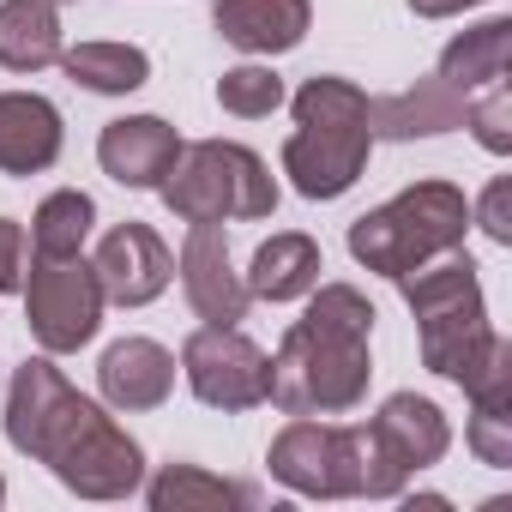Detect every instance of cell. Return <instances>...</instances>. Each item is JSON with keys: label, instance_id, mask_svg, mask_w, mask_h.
Instances as JSON below:
<instances>
[{"label": "cell", "instance_id": "cell-1", "mask_svg": "<svg viewBox=\"0 0 512 512\" xmlns=\"http://www.w3.org/2000/svg\"><path fill=\"white\" fill-rule=\"evenodd\" d=\"M7 440H13V452L49 464L55 482L73 488L79 500H127L145 482L139 440L103 404H91L85 392H73L67 374L49 356H31L13 374Z\"/></svg>", "mask_w": 512, "mask_h": 512}, {"label": "cell", "instance_id": "cell-2", "mask_svg": "<svg viewBox=\"0 0 512 512\" xmlns=\"http://www.w3.org/2000/svg\"><path fill=\"white\" fill-rule=\"evenodd\" d=\"M374 302L356 284H314L308 314L284 332L272 356V386L266 398L290 416H344L368 398L374 362Z\"/></svg>", "mask_w": 512, "mask_h": 512}, {"label": "cell", "instance_id": "cell-3", "mask_svg": "<svg viewBox=\"0 0 512 512\" xmlns=\"http://www.w3.org/2000/svg\"><path fill=\"white\" fill-rule=\"evenodd\" d=\"M374 151V121H368V91L314 73L296 91V133L284 139V175L302 199H338L362 181Z\"/></svg>", "mask_w": 512, "mask_h": 512}, {"label": "cell", "instance_id": "cell-4", "mask_svg": "<svg viewBox=\"0 0 512 512\" xmlns=\"http://www.w3.org/2000/svg\"><path fill=\"white\" fill-rule=\"evenodd\" d=\"M410 314H416V344H422V368L464 386L488 344H494V326H488V302H482V284H476V266H470V253L452 247L440 253V260L416 266L398 278Z\"/></svg>", "mask_w": 512, "mask_h": 512}, {"label": "cell", "instance_id": "cell-5", "mask_svg": "<svg viewBox=\"0 0 512 512\" xmlns=\"http://www.w3.org/2000/svg\"><path fill=\"white\" fill-rule=\"evenodd\" d=\"M464 229H470V199L452 181H416L398 199H386L350 223V253L368 272L398 284L404 272L464 247Z\"/></svg>", "mask_w": 512, "mask_h": 512}, {"label": "cell", "instance_id": "cell-6", "mask_svg": "<svg viewBox=\"0 0 512 512\" xmlns=\"http://www.w3.org/2000/svg\"><path fill=\"white\" fill-rule=\"evenodd\" d=\"M163 205L181 223H253V217H272L278 211V181L266 169L260 151H247L235 139H199L181 145L175 169L163 175Z\"/></svg>", "mask_w": 512, "mask_h": 512}, {"label": "cell", "instance_id": "cell-7", "mask_svg": "<svg viewBox=\"0 0 512 512\" xmlns=\"http://www.w3.org/2000/svg\"><path fill=\"white\" fill-rule=\"evenodd\" d=\"M452 446V428L440 416L434 398L416 392H392L380 404V416L362 428V494L368 500H398L410 488V476H422L428 464H440Z\"/></svg>", "mask_w": 512, "mask_h": 512}, {"label": "cell", "instance_id": "cell-8", "mask_svg": "<svg viewBox=\"0 0 512 512\" xmlns=\"http://www.w3.org/2000/svg\"><path fill=\"white\" fill-rule=\"evenodd\" d=\"M25 326L49 356H73L103 326V284L79 253H31L25 272Z\"/></svg>", "mask_w": 512, "mask_h": 512}, {"label": "cell", "instance_id": "cell-9", "mask_svg": "<svg viewBox=\"0 0 512 512\" xmlns=\"http://www.w3.org/2000/svg\"><path fill=\"white\" fill-rule=\"evenodd\" d=\"M272 476L290 488V494H308V500H350L362 494V428H338V422H308L296 416L272 452H266Z\"/></svg>", "mask_w": 512, "mask_h": 512}, {"label": "cell", "instance_id": "cell-10", "mask_svg": "<svg viewBox=\"0 0 512 512\" xmlns=\"http://www.w3.org/2000/svg\"><path fill=\"white\" fill-rule=\"evenodd\" d=\"M181 374H187V386H193L199 404L235 416V410L266 404L272 356L253 344L247 332H235V326H199V332L181 344Z\"/></svg>", "mask_w": 512, "mask_h": 512}, {"label": "cell", "instance_id": "cell-11", "mask_svg": "<svg viewBox=\"0 0 512 512\" xmlns=\"http://www.w3.org/2000/svg\"><path fill=\"white\" fill-rule=\"evenodd\" d=\"M91 272L103 284V302H121V308H145L169 290L175 278V253L169 241L151 229V223H115L97 253H91Z\"/></svg>", "mask_w": 512, "mask_h": 512}, {"label": "cell", "instance_id": "cell-12", "mask_svg": "<svg viewBox=\"0 0 512 512\" xmlns=\"http://www.w3.org/2000/svg\"><path fill=\"white\" fill-rule=\"evenodd\" d=\"M181 290H187V308L205 320V326H235L247 320V284L229 260V235L223 223H187V241H181Z\"/></svg>", "mask_w": 512, "mask_h": 512}, {"label": "cell", "instance_id": "cell-13", "mask_svg": "<svg viewBox=\"0 0 512 512\" xmlns=\"http://www.w3.org/2000/svg\"><path fill=\"white\" fill-rule=\"evenodd\" d=\"M175 157H181V133L163 115H121L97 139V163L121 187H163Z\"/></svg>", "mask_w": 512, "mask_h": 512}, {"label": "cell", "instance_id": "cell-14", "mask_svg": "<svg viewBox=\"0 0 512 512\" xmlns=\"http://www.w3.org/2000/svg\"><path fill=\"white\" fill-rule=\"evenodd\" d=\"M464 398H470V452L494 470L512 464V344L494 332L482 368L464 380Z\"/></svg>", "mask_w": 512, "mask_h": 512}, {"label": "cell", "instance_id": "cell-15", "mask_svg": "<svg viewBox=\"0 0 512 512\" xmlns=\"http://www.w3.org/2000/svg\"><path fill=\"white\" fill-rule=\"evenodd\" d=\"M211 25L241 55H290L308 37L314 7L308 0H217Z\"/></svg>", "mask_w": 512, "mask_h": 512}, {"label": "cell", "instance_id": "cell-16", "mask_svg": "<svg viewBox=\"0 0 512 512\" xmlns=\"http://www.w3.org/2000/svg\"><path fill=\"white\" fill-rule=\"evenodd\" d=\"M61 157V109L37 91H0V175H43Z\"/></svg>", "mask_w": 512, "mask_h": 512}, {"label": "cell", "instance_id": "cell-17", "mask_svg": "<svg viewBox=\"0 0 512 512\" xmlns=\"http://www.w3.org/2000/svg\"><path fill=\"white\" fill-rule=\"evenodd\" d=\"M97 386L115 410H157L175 392V356L157 338H115L97 362Z\"/></svg>", "mask_w": 512, "mask_h": 512}, {"label": "cell", "instance_id": "cell-18", "mask_svg": "<svg viewBox=\"0 0 512 512\" xmlns=\"http://www.w3.org/2000/svg\"><path fill=\"white\" fill-rule=\"evenodd\" d=\"M320 272H326L320 241L302 235V229H284V235L253 247V266L241 272V284H247V296H260V302H302L320 284Z\"/></svg>", "mask_w": 512, "mask_h": 512}, {"label": "cell", "instance_id": "cell-19", "mask_svg": "<svg viewBox=\"0 0 512 512\" xmlns=\"http://www.w3.org/2000/svg\"><path fill=\"white\" fill-rule=\"evenodd\" d=\"M368 121H374V139H434V133L464 127V97L434 73V79H416L398 97L368 103Z\"/></svg>", "mask_w": 512, "mask_h": 512}, {"label": "cell", "instance_id": "cell-20", "mask_svg": "<svg viewBox=\"0 0 512 512\" xmlns=\"http://www.w3.org/2000/svg\"><path fill=\"white\" fill-rule=\"evenodd\" d=\"M61 13L55 0H0V67L43 73L61 61Z\"/></svg>", "mask_w": 512, "mask_h": 512}, {"label": "cell", "instance_id": "cell-21", "mask_svg": "<svg viewBox=\"0 0 512 512\" xmlns=\"http://www.w3.org/2000/svg\"><path fill=\"white\" fill-rule=\"evenodd\" d=\"M506 61H512V19H488L440 49V79L458 97H476V91L506 79Z\"/></svg>", "mask_w": 512, "mask_h": 512}, {"label": "cell", "instance_id": "cell-22", "mask_svg": "<svg viewBox=\"0 0 512 512\" xmlns=\"http://www.w3.org/2000/svg\"><path fill=\"white\" fill-rule=\"evenodd\" d=\"M151 512H247V506H260V494H253L247 482H223L199 464H163L145 488Z\"/></svg>", "mask_w": 512, "mask_h": 512}, {"label": "cell", "instance_id": "cell-23", "mask_svg": "<svg viewBox=\"0 0 512 512\" xmlns=\"http://www.w3.org/2000/svg\"><path fill=\"white\" fill-rule=\"evenodd\" d=\"M61 73L79 91L127 97V91H139L151 79V55L133 49V43H79V49H61Z\"/></svg>", "mask_w": 512, "mask_h": 512}, {"label": "cell", "instance_id": "cell-24", "mask_svg": "<svg viewBox=\"0 0 512 512\" xmlns=\"http://www.w3.org/2000/svg\"><path fill=\"white\" fill-rule=\"evenodd\" d=\"M91 223H97L91 193L61 187V193H49V199L37 205V217H31V253H79L85 235H91Z\"/></svg>", "mask_w": 512, "mask_h": 512}, {"label": "cell", "instance_id": "cell-25", "mask_svg": "<svg viewBox=\"0 0 512 512\" xmlns=\"http://www.w3.org/2000/svg\"><path fill=\"white\" fill-rule=\"evenodd\" d=\"M217 103H223V115H241V121H260V115H272L278 103H284V79L272 73V67H229L223 79H217Z\"/></svg>", "mask_w": 512, "mask_h": 512}, {"label": "cell", "instance_id": "cell-26", "mask_svg": "<svg viewBox=\"0 0 512 512\" xmlns=\"http://www.w3.org/2000/svg\"><path fill=\"white\" fill-rule=\"evenodd\" d=\"M464 127L476 133V145H482V151L506 157V151H512V85L500 79V85H488V91L464 97Z\"/></svg>", "mask_w": 512, "mask_h": 512}, {"label": "cell", "instance_id": "cell-27", "mask_svg": "<svg viewBox=\"0 0 512 512\" xmlns=\"http://www.w3.org/2000/svg\"><path fill=\"white\" fill-rule=\"evenodd\" d=\"M470 223H482V235H488L494 247H506V241H512V181H506V175H494V181H488V193L476 199Z\"/></svg>", "mask_w": 512, "mask_h": 512}, {"label": "cell", "instance_id": "cell-28", "mask_svg": "<svg viewBox=\"0 0 512 512\" xmlns=\"http://www.w3.org/2000/svg\"><path fill=\"white\" fill-rule=\"evenodd\" d=\"M25 266H31V241L13 217H0V296L25 290Z\"/></svg>", "mask_w": 512, "mask_h": 512}, {"label": "cell", "instance_id": "cell-29", "mask_svg": "<svg viewBox=\"0 0 512 512\" xmlns=\"http://www.w3.org/2000/svg\"><path fill=\"white\" fill-rule=\"evenodd\" d=\"M464 7H482V0H410L416 19H452V13H464Z\"/></svg>", "mask_w": 512, "mask_h": 512}, {"label": "cell", "instance_id": "cell-30", "mask_svg": "<svg viewBox=\"0 0 512 512\" xmlns=\"http://www.w3.org/2000/svg\"><path fill=\"white\" fill-rule=\"evenodd\" d=\"M0 506H7V476H0Z\"/></svg>", "mask_w": 512, "mask_h": 512}]
</instances>
